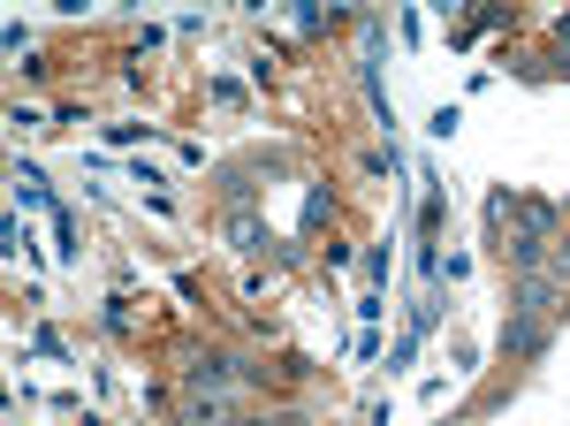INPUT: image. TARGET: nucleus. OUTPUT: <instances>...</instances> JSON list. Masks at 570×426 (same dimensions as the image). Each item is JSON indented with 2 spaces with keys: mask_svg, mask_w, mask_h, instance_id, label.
I'll return each mask as SVG.
<instances>
[{
  "mask_svg": "<svg viewBox=\"0 0 570 426\" xmlns=\"http://www.w3.org/2000/svg\"><path fill=\"white\" fill-rule=\"evenodd\" d=\"M510 312H517V320L556 312V275H517V289H510Z\"/></svg>",
  "mask_w": 570,
  "mask_h": 426,
  "instance_id": "obj_1",
  "label": "nucleus"
},
{
  "mask_svg": "<svg viewBox=\"0 0 570 426\" xmlns=\"http://www.w3.org/2000/svg\"><path fill=\"white\" fill-rule=\"evenodd\" d=\"M502 350H517V358L540 350V320H517V312H510V320H502Z\"/></svg>",
  "mask_w": 570,
  "mask_h": 426,
  "instance_id": "obj_2",
  "label": "nucleus"
},
{
  "mask_svg": "<svg viewBox=\"0 0 570 426\" xmlns=\"http://www.w3.org/2000/svg\"><path fill=\"white\" fill-rule=\"evenodd\" d=\"M517 229H525V237H540V244H548V229H556V214H548V206H533V198H525V206H517Z\"/></svg>",
  "mask_w": 570,
  "mask_h": 426,
  "instance_id": "obj_3",
  "label": "nucleus"
},
{
  "mask_svg": "<svg viewBox=\"0 0 570 426\" xmlns=\"http://www.w3.org/2000/svg\"><path fill=\"white\" fill-rule=\"evenodd\" d=\"M229 244H236V252H259V244H267V229H259L252 214H236V221H229Z\"/></svg>",
  "mask_w": 570,
  "mask_h": 426,
  "instance_id": "obj_4",
  "label": "nucleus"
},
{
  "mask_svg": "<svg viewBox=\"0 0 570 426\" xmlns=\"http://www.w3.org/2000/svg\"><path fill=\"white\" fill-rule=\"evenodd\" d=\"M190 381H198V389H206V381L221 389V381H229V366H221V358H198V366H190Z\"/></svg>",
  "mask_w": 570,
  "mask_h": 426,
  "instance_id": "obj_5",
  "label": "nucleus"
},
{
  "mask_svg": "<svg viewBox=\"0 0 570 426\" xmlns=\"http://www.w3.org/2000/svg\"><path fill=\"white\" fill-rule=\"evenodd\" d=\"M556 38H563V46H570V15H563V23H556Z\"/></svg>",
  "mask_w": 570,
  "mask_h": 426,
  "instance_id": "obj_6",
  "label": "nucleus"
}]
</instances>
